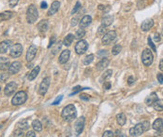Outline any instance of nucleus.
Masks as SVG:
<instances>
[{
	"instance_id": "obj_15",
	"label": "nucleus",
	"mask_w": 163,
	"mask_h": 137,
	"mask_svg": "<svg viewBox=\"0 0 163 137\" xmlns=\"http://www.w3.org/2000/svg\"><path fill=\"white\" fill-rule=\"evenodd\" d=\"M59 7H60V3H59V2H58V1H53V2L52 3L51 8H49L47 15H48V16L54 15V14H56V13L58 11V10H59Z\"/></svg>"
},
{
	"instance_id": "obj_57",
	"label": "nucleus",
	"mask_w": 163,
	"mask_h": 137,
	"mask_svg": "<svg viewBox=\"0 0 163 137\" xmlns=\"http://www.w3.org/2000/svg\"><path fill=\"white\" fill-rule=\"evenodd\" d=\"M107 54V51H100L98 52V56H100V55H106Z\"/></svg>"
},
{
	"instance_id": "obj_31",
	"label": "nucleus",
	"mask_w": 163,
	"mask_h": 137,
	"mask_svg": "<svg viewBox=\"0 0 163 137\" xmlns=\"http://www.w3.org/2000/svg\"><path fill=\"white\" fill-rule=\"evenodd\" d=\"M84 36H85V31H84V28H81V29H79V30L76 31V34H75L74 38L78 39V40H81V39L83 38Z\"/></svg>"
},
{
	"instance_id": "obj_8",
	"label": "nucleus",
	"mask_w": 163,
	"mask_h": 137,
	"mask_svg": "<svg viewBox=\"0 0 163 137\" xmlns=\"http://www.w3.org/2000/svg\"><path fill=\"white\" fill-rule=\"evenodd\" d=\"M50 83H51V78H50L49 77L43 78V80L41 83H40L39 88V94H40V95L46 94V92L49 89Z\"/></svg>"
},
{
	"instance_id": "obj_2",
	"label": "nucleus",
	"mask_w": 163,
	"mask_h": 137,
	"mask_svg": "<svg viewBox=\"0 0 163 137\" xmlns=\"http://www.w3.org/2000/svg\"><path fill=\"white\" fill-rule=\"evenodd\" d=\"M39 18V12L35 5H30L26 11V21L30 24H33Z\"/></svg>"
},
{
	"instance_id": "obj_1",
	"label": "nucleus",
	"mask_w": 163,
	"mask_h": 137,
	"mask_svg": "<svg viewBox=\"0 0 163 137\" xmlns=\"http://www.w3.org/2000/svg\"><path fill=\"white\" fill-rule=\"evenodd\" d=\"M77 117V111L73 104H69L63 109L62 111V118L65 119L67 122H70L74 120Z\"/></svg>"
},
{
	"instance_id": "obj_3",
	"label": "nucleus",
	"mask_w": 163,
	"mask_h": 137,
	"mask_svg": "<svg viewBox=\"0 0 163 137\" xmlns=\"http://www.w3.org/2000/svg\"><path fill=\"white\" fill-rule=\"evenodd\" d=\"M27 100V94L26 92L24 91H18L15 93V95L13 96V98L11 100V104L13 105H22L24 104Z\"/></svg>"
},
{
	"instance_id": "obj_39",
	"label": "nucleus",
	"mask_w": 163,
	"mask_h": 137,
	"mask_svg": "<svg viewBox=\"0 0 163 137\" xmlns=\"http://www.w3.org/2000/svg\"><path fill=\"white\" fill-rule=\"evenodd\" d=\"M148 45L151 47V48H152V50H153V51L157 52V48H156L155 45H154V44H153V42H152V38H151L150 37H148Z\"/></svg>"
},
{
	"instance_id": "obj_24",
	"label": "nucleus",
	"mask_w": 163,
	"mask_h": 137,
	"mask_svg": "<svg viewBox=\"0 0 163 137\" xmlns=\"http://www.w3.org/2000/svg\"><path fill=\"white\" fill-rule=\"evenodd\" d=\"M13 16H14V13H13L12 11H5V12H2V13H0V21H8V20L11 19Z\"/></svg>"
},
{
	"instance_id": "obj_25",
	"label": "nucleus",
	"mask_w": 163,
	"mask_h": 137,
	"mask_svg": "<svg viewBox=\"0 0 163 137\" xmlns=\"http://www.w3.org/2000/svg\"><path fill=\"white\" fill-rule=\"evenodd\" d=\"M153 129L156 130V131H160L163 129V120L162 118H157L155 121L153 123Z\"/></svg>"
},
{
	"instance_id": "obj_61",
	"label": "nucleus",
	"mask_w": 163,
	"mask_h": 137,
	"mask_svg": "<svg viewBox=\"0 0 163 137\" xmlns=\"http://www.w3.org/2000/svg\"><path fill=\"white\" fill-rule=\"evenodd\" d=\"M162 36H163V27H162Z\"/></svg>"
},
{
	"instance_id": "obj_48",
	"label": "nucleus",
	"mask_w": 163,
	"mask_h": 137,
	"mask_svg": "<svg viewBox=\"0 0 163 137\" xmlns=\"http://www.w3.org/2000/svg\"><path fill=\"white\" fill-rule=\"evenodd\" d=\"M154 40H155L156 42H159L161 40L160 36H159V34H158V33L155 34V36H154Z\"/></svg>"
},
{
	"instance_id": "obj_4",
	"label": "nucleus",
	"mask_w": 163,
	"mask_h": 137,
	"mask_svg": "<svg viewBox=\"0 0 163 137\" xmlns=\"http://www.w3.org/2000/svg\"><path fill=\"white\" fill-rule=\"evenodd\" d=\"M153 59H154V56L153 53L150 50H144L143 51V54H142V61H143V64L145 65V66H149L151 65L153 63Z\"/></svg>"
},
{
	"instance_id": "obj_52",
	"label": "nucleus",
	"mask_w": 163,
	"mask_h": 137,
	"mask_svg": "<svg viewBox=\"0 0 163 137\" xmlns=\"http://www.w3.org/2000/svg\"><path fill=\"white\" fill-rule=\"evenodd\" d=\"M54 41H56V37H53V38H51V40H50V44L48 45V48H50L52 46H53V44H54Z\"/></svg>"
},
{
	"instance_id": "obj_40",
	"label": "nucleus",
	"mask_w": 163,
	"mask_h": 137,
	"mask_svg": "<svg viewBox=\"0 0 163 137\" xmlns=\"http://www.w3.org/2000/svg\"><path fill=\"white\" fill-rule=\"evenodd\" d=\"M83 90H84L83 88H81L80 86H77V87L73 88V91H72L71 93H70V96H72V95H73V94H76L77 92H79V91H83Z\"/></svg>"
},
{
	"instance_id": "obj_23",
	"label": "nucleus",
	"mask_w": 163,
	"mask_h": 137,
	"mask_svg": "<svg viewBox=\"0 0 163 137\" xmlns=\"http://www.w3.org/2000/svg\"><path fill=\"white\" fill-rule=\"evenodd\" d=\"M39 70H40L39 66H36V67L32 70V71H31V72L28 74V76H27V79H28L29 81L34 80V79H35L36 77H37V76L39 75Z\"/></svg>"
},
{
	"instance_id": "obj_5",
	"label": "nucleus",
	"mask_w": 163,
	"mask_h": 137,
	"mask_svg": "<svg viewBox=\"0 0 163 137\" xmlns=\"http://www.w3.org/2000/svg\"><path fill=\"white\" fill-rule=\"evenodd\" d=\"M116 37H117V35H116L115 31H109V32H107L102 37L101 41L104 45H110L112 42H114L115 40Z\"/></svg>"
},
{
	"instance_id": "obj_14",
	"label": "nucleus",
	"mask_w": 163,
	"mask_h": 137,
	"mask_svg": "<svg viewBox=\"0 0 163 137\" xmlns=\"http://www.w3.org/2000/svg\"><path fill=\"white\" fill-rule=\"evenodd\" d=\"M109 64H110V60L107 59V58H104L103 57V58L97 64L96 68H97L98 71H101V70H104L107 67V66L109 65Z\"/></svg>"
},
{
	"instance_id": "obj_27",
	"label": "nucleus",
	"mask_w": 163,
	"mask_h": 137,
	"mask_svg": "<svg viewBox=\"0 0 163 137\" xmlns=\"http://www.w3.org/2000/svg\"><path fill=\"white\" fill-rule=\"evenodd\" d=\"M101 23H102L103 25H105V26H107V27H108V26H110L112 23H114V17L111 16V15L105 16L102 19Z\"/></svg>"
},
{
	"instance_id": "obj_11",
	"label": "nucleus",
	"mask_w": 163,
	"mask_h": 137,
	"mask_svg": "<svg viewBox=\"0 0 163 137\" xmlns=\"http://www.w3.org/2000/svg\"><path fill=\"white\" fill-rule=\"evenodd\" d=\"M144 132L143 127L142 123H138L137 125H135L133 128H131L129 130V135L130 136H140Z\"/></svg>"
},
{
	"instance_id": "obj_19",
	"label": "nucleus",
	"mask_w": 163,
	"mask_h": 137,
	"mask_svg": "<svg viewBox=\"0 0 163 137\" xmlns=\"http://www.w3.org/2000/svg\"><path fill=\"white\" fill-rule=\"evenodd\" d=\"M91 23H92L91 16L85 15L84 18L80 21V26H81V28H85V27H87V26H89L90 24H91Z\"/></svg>"
},
{
	"instance_id": "obj_60",
	"label": "nucleus",
	"mask_w": 163,
	"mask_h": 137,
	"mask_svg": "<svg viewBox=\"0 0 163 137\" xmlns=\"http://www.w3.org/2000/svg\"><path fill=\"white\" fill-rule=\"evenodd\" d=\"M32 66H33V65H32V64H27V65H26V67H27V68H32Z\"/></svg>"
},
{
	"instance_id": "obj_41",
	"label": "nucleus",
	"mask_w": 163,
	"mask_h": 137,
	"mask_svg": "<svg viewBox=\"0 0 163 137\" xmlns=\"http://www.w3.org/2000/svg\"><path fill=\"white\" fill-rule=\"evenodd\" d=\"M142 124H143L144 131H146L149 130V128H150V123H149V121H143Z\"/></svg>"
},
{
	"instance_id": "obj_56",
	"label": "nucleus",
	"mask_w": 163,
	"mask_h": 137,
	"mask_svg": "<svg viewBox=\"0 0 163 137\" xmlns=\"http://www.w3.org/2000/svg\"><path fill=\"white\" fill-rule=\"evenodd\" d=\"M40 7H41V8H47V3L46 2H41V4H40Z\"/></svg>"
},
{
	"instance_id": "obj_44",
	"label": "nucleus",
	"mask_w": 163,
	"mask_h": 137,
	"mask_svg": "<svg viewBox=\"0 0 163 137\" xmlns=\"http://www.w3.org/2000/svg\"><path fill=\"white\" fill-rule=\"evenodd\" d=\"M63 99V96L62 95H60V96H58L57 97V98L56 99V100H54L53 102V105H56V104H59L60 103V102H61V100Z\"/></svg>"
},
{
	"instance_id": "obj_59",
	"label": "nucleus",
	"mask_w": 163,
	"mask_h": 137,
	"mask_svg": "<svg viewBox=\"0 0 163 137\" xmlns=\"http://www.w3.org/2000/svg\"><path fill=\"white\" fill-rule=\"evenodd\" d=\"M159 69L161 70V71H163V60H161L159 63Z\"/></svg>"
},
{
	"instance_id": "obj_34",
	"label": "nucleus",
	"mask_w": 163,
	"mask_h": 137,
	"mask_svg": "<svg viewBox=\"0 0 163 137\" xmlns=\"http://www.w3.org/2000/svg\"><path fill=\"white\" fill-rule=\"evenodd\" d=\"M107 26H105V25H103V24H101L100 26H99L98 27V34L99 35V36H101V37H103L104 35H105L106 33H107Z\"/></svg>"
},
{
	"instance_id": "obj_30",
	"label": "nucleus",
	"mask_w": 163,
	"mask_h": 137,
	"mask_svg": "<svg viewBox=\"0 0 163 137\" xmlns=\"http://www.w3.org/2000/svg\"><path fill=\"white\" fill-rule=\"evenodd\" d=\"M73 40H74V36L72 34H69L65 37L64 41H63V44H64V45L67 46V47H70L72 44V42H73Z\"/></svg>"
},
{
	"instance_id": "obj_17",
	"label": "nucleus",
	"mask_w": 163,
	"mask_h": 137,
	"mask_svg": "<svg viewBox=\"0 0 163 137\" xmlns=\"http://www.w3.org/2000/svg\"><path fill=\"white\" fill-rule=\"evenodd\" d=\"M153 26H154V21L152 19H147L142 24L141 29L143 32H147V31H149L153 27Z\"/></svg>"
},
{
	"instance_id": "obj_37",
	"label": "nucleus",
	"mask_w": 163,
	"mask_h": 137,
	"mask_svg": "<svg viewBox=\"0 0 163 137\" xmlns=\"http://www.w3.org/2000/svg\"><path fill=\"white\" fill-rule=\"evenodd\" d=\"M24 130H22L21 128H19V129L15 130L14 131H13V136H17V137H22L25 134H24V131H22Z\"/></svg>"
},
{
	"instance_id": "obj_13",
	"label": "nucleus",
	"mask_w": 163,
	"mask_h": 137,
	"mask_svg": "<svg viewBox=\"0 0 163 137\" xmlns=\"http://www.w3.org/2000/svg\"><path fill=\"white\" fill-rule=\"evenodd\" d=\"M22 68V64L20 62H13L11 64L10 67H8V74L10 75H15L20 71Z\"/></svg>"
},
{
	"instance_id": "obj_43",
	"label": "nucleus",
	"mask_w": 163,
	"mask_h": 137,
	"mask_svg": "<svg viewBox=\"0 0 163 137\" xmlns=\"http://www.w3.org/2000/svg\"><path fill=\"white\" fill-rule=\"evenodd\" d=\"M56 48H54V50H53V54H56V52H57V51L58 50H60V48H61V46H62V43L59 41V42H57L56 44Z\"/></svg>"
},
{
	"instance_id": "obj_26",
	"label": "nucleus",
	"mask_w": 163,
	"mask_h": 137,
	"mask_svg": "<svg viewBox=\"0 0 163 137\" xmlns=\"http://www.w3.org/2000/svg\"><path fill=\"white\" fill-rule=\"evenodd\" d=\"M153 107L156 111H162L163 110V100L157 99L155 103L153 104Z\"/></svg>"
},
{
	"instance_id": "obj_12",
	"label": "nucleus",
	"mask_w": 163,
	"mask_h": 137,
	"mask_svg": "<svg viewBox=\"0 0 163 137\" xmlns=\"http://www.w3.org/2000/svg\"><path fill=\"white\" fill-rule=\"evenodd\" d=\"M17 90V84L15 82H10L8 83L5 89H4V93L7 96H11V94L14 93V91Z\"/></svg>"
},
{
	"instance_id": "obj_10",
	"label": "nucleus",
	"mask_w": 163,
	"mask_h": 137,
	"mask_svg": "<svg viewBox=\"0 0 163 137\" xmlns=\"http://www.w3.org/2000/svg\"><path fill=\"white\" fill-rule=\"evenodd\" d=\"M37 51H38V48L37 46L35 45H31L28 50H27V52H26V61L31 63L34 59L36 55H37Z\"/></svg>"
},
{
	"instance_id": "obj_47",
	"label": "nucleus",
	"mask_w": 163,
	"mask_h": 137,
	"mask_svg": "<svg viewBox=\"0 0 163 137\" xmlns=\"http://www.w3.org/2000/svg\"><path fill=\"white\" fill-rule=\"evenodd\" d=\"M25 136H26V137H35V136H36V134H35L34 131H29L26 132Z\"/></svg>"
},
{
	"instance_id": "obj_51",
	"label": "nucleus",
	"mask_w": 163,
	"mask_h": 137,
	"mask_svg": "<svg viewBox=\"0 0 163 137\" xmlns=\"http://www.w3.org/2000/svg\"><path fill=\"white\" fill-rule=\"evenodd\" d=\"M157 80L160 84H163V75L162 74H158L157 75Z\"/></svg>"
},
{
	"instance_id": "obj_9",
	"label": "nucleus",
	"mask_w": 163,
	"mask_h": 137,
	"mask_svg": "<svg viewBox=\"0 0 163 137\" xmlns=\"http://www.w3.org/2000/svg\"><path fill=\"white\" fill-rule=\"evenodd\" d=\"M84 123H85V118L84 117H81L80 118L77 119V121L75 123V127H74V130H75V134L77 135H80L82 132L84 131Z\"/></svg>"
},
{
	"instance_id": "obj_21",
	"label": "nucleus",
	"mask_w": 163,
	"mask_h": 137,
	"mask_svg": "<svg viewBox=\"0 0 163 137\" xmlns=\"http://www.w3.org/2000/svg\"><path fill=\"white\" fill-rule=\"evenodd\" d=\"M38 29L40 31L41 33H45L47 32L49 29V23L47 20H42L40 21L38 24Z\"/></svg>"
},
{
	"instance_id": "obj_7",
	"label": "nucleus",
	"mask_w": 163,
	"mask_h": 137,
	"mask_svg": "<svg viewBox=\"0 0 163 137\" xmlns=\"http://www.w3.org/2000/svg\"><path fill=\"white\" fill-rule=\"evenodd\" d=\"M22 47L21 44L17 43L11 46L10 51V55L12 58H18V57H20L22 55Z\"/></svg>"
},
{
	"instance_id": "obj_16",
	"label": "nucleus",
	"mask_w": 163,
	"mask_h": 137,
	"mask_svg": "<svg viewBox=\"0 0 163 137\" xmlns=\"http://www.w3.org/2000/svg\"><path fill=\"white\" fill-rule=\"evenodd\" d=\"M70 51L69 50H65L62 51V53L59 56V64H66L67 61L70 59Z\"/></svg>"
},
{
	"instance_id": "obj_28",
	"label": "nucleus",
	"mask_w": 163,
	"mask_h": 137,
	"mask_svg": "<svg viewBox=\"0 0 163 137\" xmlns=\"http://www.w3.org/2000/svg\"><path fill=\"white\" fill-rule=\"evenodd\" d=\"M116 120H117V123L120 125V126H124L126 122V118L125 116V114L121 113V114H118L116 116Z\"/></svg>"
},
{
	"instance_id": "obj_33",
	"label": "nucleus",
	"mask_w": 163,
	"mask_h": 137,
	"mask_svg": "<svg viewBox=\"0 0 163 137\" xmlns=\"http://www.w3.org/2000/svg\"><path fill=\"white\" fill-rule=\"evenodd\" d=\"M122 51V46L119 45V44H116V45L114 46L112 50V55H118Z\"/></svg>"
},
{
	"instance_id": "obj_46",
	"label": "nucleus",
	"mask_w": 163,
	"mask_h": 137,
	"mask_svg": "<svg viewBox=\"0 0 163 137\" xmlns=\"http://www.w3.org/2000/svg\"><path fill=\"white\" fill-rule=\"evenodd\" d=\"M102 136L103 137H112V136H114V132H112V131H106L103 134Z\"/></svg>"
},
{
	"instance_id": "obj_54",
	"label": "nucleus",
	"mask_w": 163,
	"mask_h": 137,
	"mask_svg": "<svg viewBox=\"0 0 163 137\" xmlns=\"http://www.w3.org/2000/svg\"><path fill=\"white\" fill-rule=\"evenodd\" d=\"M77 21H78V20H77L76 18L72 20V21H71V26H76L77 24H78V23H77Z\"/></svg>"
},
{
	"instance_id": "obj_29",
	"label": "nucleus",
	"mask_w": 163,
	"mask_h": 137,
	"mask_svg": "<svg viewBox=\"0 0 163 137\" xmlns=\"http://www.w3.org/2000/svg\"><path fill=\"white\" fill-rule=\"evenodd\" d=\"M32 128L34 129L35 131H42V124L41 122L38 119H35L32 121Z\"/></svg>"
},
{
	"instance_id": "obj_36",
	"label": "nucleus",
	"mask_w": 163,
	"mask_h": 137,
	"mask_svg": "<svg viewBox=\"0 0 163 137\" xmlns=\"http://www.w3.org/2000/svg\"><path fill=\"white\" fill-rule=\"evenodd\" d=\"M112 70H111V69L106 70V71L104 72V74L101 76V79H104V80H105V79L110 78L112 77Z\"/></svg>"
},
{
	"instance_id": "obj_49",
	"label": "nucleus",
	"mask_w": 163,
	"mask_h": 137,
	"mask_svg": "<svg viewBox=\"0 0 163 137\" xmlns=\"http://www.w3.org/2000/svg\"><path fill=\"white\" fill-rule=\"evenodd\" d=\"M103 89H105V90H109V89H111V83L110 82H105L103 84Z\"/></svg>"
},
{
	"instance_id": "obj_22",
	"label": "nucleus",
	"mask_w": 163,
	"mask_h": 137,
	"mask_svg": "<svg viewBox=\"0 0 163 137\" xmlns=\"http://www.w3.org/2000/svg\"><path fill=\"white\" fill-rule=\"evenodd\" d=\"M157 94L156 93V92H152V93L146 97L145 99V104L146 105H148V107H151V105H153V104L155 103V102L157 100Z\"/></svg>"
},
{
	"instance_id": "obj_18",
	"label": "nucleus",
	"mask_w": 163,
	"mask_h": 137,
	"mask_svg": "<svg viewBox=\"0 0 163 137\" xmlns=\"http://www.w3.org/2000/svg\"><path fill=\"white\" fill-rule=\"evenodd\" d=\"M10 65V60L8 58H5V57H0V70H2V71L8 70Z\"/></svg>"
},
{
	"instance_id": "obj_62",
	"label": "nucleus",
	"mask_w": 163,
	"mask_h": 137,
	"mask_svg": "<svg viewBox=\"0 0 163 137\" xmlns=\"http://www.w3.org/2000/svg\"><path fill=\"white\" fill-rule=\"evenodd\" d=\"M0 92H1V88H0Z\"/></svg>"
},
{
	"instance_id": "obj_55",
	"label": "nucleus",
	"mask_w": 163,
	"mask_h": 137,
	"mask_svg": "<svg viewBox=\"0 0 163 137\" xmlns=\"http://www.w3.org/2000/svg\"><path fill=\"white\" fill-rule=\"evenodd\" d=\"M114 136H124V135H123V134H121V131L117 130L116 132H115V134H114Z\"/></svg>"
},
{
	"instance_id": "obj_45",
	"label": "nucleus",
	"mask_w": 163,
	"mask_h": 137,
	"mask_svg": "<svg viewBox=\"0 0 163 137\" xmlns=\"http://www.w3.org/2000/svg\"><path fill=\"white\" fill-rule=\"evenodd\" d=\"M18 2H19V0H10V2H8V5H10L11 8H14Z\"/></svg>"
},
{
	"instance_id": "obj_6",
	"label": "nucleus",
	"mask_w": 163,
	"mask_h": 137,
	"mask_svg": "<svg viewBox=\"0 0 163 137\" xmlns=\"http://www.w3.org/2000/svg\"><path fill=\"white\" fill-rule=\"evenodd\" d=\"M87 48H88V44L85 40H83V39L79 40L78 43L75 45V51L78 55L84 54L87 51Z\"/></svg>"
},
{
	"instance_id": "obj_20",
	"label": "nucleus",
	"mask_w": 163,
	"mask_h": 137,
	"mask_svg": "<svg viewBox=\"0 0 163 137\" xmlns=\"http://www.w3.org/2000/svg\"><path fill=\"white\" fill-rule=\"evenodd\" d=\"M11 47V40L2 41L1 43H0V52H1V53H6Z\"/></svg>"
},
{
	"instance_id": "obj_53",
	"label": "nucleus",
	"mask_w": 163,
	"mask_h": 137,
	"mask_svg": "<svg viewBox=\"0 0 163 137\" xmlns=\"http://www.w3.org/2000/svg\"><path fill=\"white\" fill-rule=\"evenodd\" d=\"M128 83H129V85H132V84L134 83V77H129V79H128Z\"/></svg>"
},
{
	"instance_id": "obj_42",
	"label": "nucleus",
	"mask_w": 163,
	"mask_h": 137,
	"mask_svg": "<svg viewBox=\"0 0 163 137\" xmlns=\"http://www.w3.org/2000/svg\"><path fill=\"white\" fill-rule=\"evenodd\" d=\"M8 78V74H0V81H1V82L7 81Z\"/></svg>"
},
{
	"instance_id": "obj_50",
	"label": "nucleus",
	"mask_w": 163,
	"mask_h": 137,
	"mask_svg": "<svg viewBox=\"0 0 163 137\" xmlns=\"http://www.w3.org/2000/svg\"><path fill=\"white\" fill-rule=\"evenodd\" d=\"M80 98H81L82 100H84V101H88V100L90 99V97H89L88 95H86V94H81Z\"/></svg>"
},
{
	"instance_id": "obj_32",
	"label": "nucleus",
	"mask_w": 163,
	"mask_h": 137,
	"mask_svg": "<svg viewBox=\"0 0 163 137\" xmlns=\"http://www.w3.org/2000/svg\"><path fill=\"white\" fill-rule=\"evenodd\" d=\"M17 126L19 128H21L22 130H27L29 128V124H28L27 119H22V120H21L19 123H18Z\"/></svg>"
},
{
	"instance_id": "obj_35",
	"label": "nucleus",
	"mask_w": 163,
	"mask_h": 137,
	"mask_svg": "<svg viewBox=\"0 0 163 137\" xmlns=\"http://www.w3.org/2000/svg\"><path fill=\"white\" fill-rule=\"evenodd\" d=\"M93 60H94V54H89L84 59V64L85 65H89L93 62Z\"/></svg>"
},
{
	"instance_id": "obj_38",
	"label": "nucleus",
	"mask_w": 163,
	"mask_h": 137,
	"mask_svg": "<svg viewBox=\"0 0 163 137\" xmlns=\"http://www.w3.org/2000/svg\"><path fill=\"white\" fill-rule=\"evenodd\" d=\"M80 8H81V3H80V2H77L76 5H75V7H74V8H73V10H72V11H71V14L74 15L75 13L80 10Z\"/></svg>"
},
{
	"instance_id": "obj_58",
	"label": "nucleus",
	"mask_w": 163,
	"mask_h": 137,
	"mask_svg": "<svg viewBox=\"0 0 163 137\" xmlns=\"http://www.w3.org/2000/svg\"><path fill=\"white\" fill-rule=\"evenodd\" d=\"M158 131V132H157V136H163V131L162 130H160V131Z\"/></svg>"
}]
</instances>
